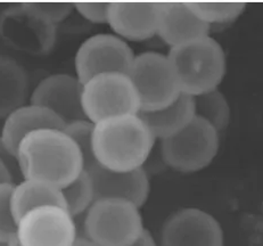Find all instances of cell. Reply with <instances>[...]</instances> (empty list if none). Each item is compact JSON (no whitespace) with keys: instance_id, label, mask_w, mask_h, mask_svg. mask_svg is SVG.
<instances>
[{"instance_id":"obj_1","label":"cell","mask_w":263,"mask_h":246,"mask_svg":"<svg viewBox=\"0 0 263 246\" xmlns=\"http://www.w3.org/2000/svg\"><path fill=\"white\" fill-rule=\"evenodd\" d=\"M17 158L24 179L66 187L85 170L80 148L64 130L40 129L21 141Z\"/></svg>"},{"instance_id":"obj_2","label":"cell","mask_w":263,"mask_h":246,"mask_svg":"<svg viewBox=\"0 0 263 246\" xmlns=\"http://www.w3.org/2000/svg\"><path fill=\"white\" fill-rule=\"evenodd\" d=\"M154 143V135L139 114L119 115L95 123L93 158L108 170L125 172L143 167Z\"/></svg>"},{"instance_id":"obj_3","label":"cell","mask_w":263,"mask_h":246,"mask_svg":"<svg viewBox=\"0 0 263 246\" xmlns=\"http://www.w3.org/2000/svg\"><path fill=\"white\" fill-rule=\"evenodd\" d=\"M167 57L181 92L193 97L218 89L226 74L224 51L210 36L173 47Z\"/></svg>"},{"instance_id":"obj_4","label":"cell","mask_w":263,"mask_h":246,"mask_svg":"<svg viewBox=\"0 0 263 246\" xmlns=\"http://www.w3.org/2000/svg\"><path fill=\"white\" fill-rule=\"evenodd\" d=\"M86 238L98 246H130L144 232L139 207L119 198H98L86 212Z\"/></svg>"},{"instance_id":"obj_5","label":"cell","mask_w":263,"mask_h":246,"mask_svg":"<svg viewBox=\"0 0 263 246\" xmlns=\"http://www.w3.org/2000/svg\"><path fill=\"white\" fill-rule=\"evenodd\" d=\"M219 150V133L202 118L195 117L180 133L162 140L161 153L171 169L192 174L212 163Z\"/></svg>"},{"instance_id":"obj_6","label":"cell","mask_w":263,"mask_h":246,"mask_svg":"<svg viewBox=\"0 0 263 246\" xmlns=\"http://www.w3.org/2000/svg\"><path fill=\"white\" fill-rule=\"evenodd\" d=\"M82 106L92 123L140 112L138 93L129 75L123 73H103L83 83Z\"/></svg>"},{"instance_id":"obj_7","label":"cell","mask_w":263,"mask_h":246,"mask_svg":"<svg viewBox=\"0 0 263 246\" xmlns=\"http://www.w3.org/2000/svg\"><path fill=\"white\" fill-rule=\"evenodd\" d=\"M128 75L138 93L140 111H159L181 93L169 57L163 54L146 51L136 56Z\"/></svg>"},{"instance_id":"obj_8","label":"cell","mask_w":263,"mask_h":246,"mask_svg":"<svg viewBox=\"0 0 263 246\" xmlns=\"http://www.w3.org/2000/svg\"><path fill=\"white\" fill-rule=\"evenodd\" d=\"M0 36L10 47L30 55H46L56 41V25L28 4L15 5L0 14Z\"/></svg>"},{"instance_id":"obj_9","label":"cell","mask_w":263,"mask_h":246,"mask_svg":"<svg viewBox=\"0 0 263 246\" xmlns=\"http://www.w3.org/2000/svg\"><path fill=\"white\" fill-rule=\"evenodd\" d=\"M135 57L130 46L120 36L110 33L95 34L83 41L77 51V78L83 85L103 73L129 74Z\"/></svg>"},{"instance_id":"obj_10","label":"cell","mask_w":263,"mask_h":246,"mask_svg":"<svg viewBox=\"0 0 263 246\" xmlns=\"http://www.w3.org/2000/svg\"><path fill=\"white\" fill-rule=\"evenodd\" d=\"M21 246H73L77 226L65 207L48 205L28 212L17 222Z\"/></svg>"},{"instance_id":"obj_11","label":"cell","mask_w":263,"mask_h":246,"mask_svg":"<svg viewBox=\"0 0 263 246\" xmlns=\"http://www.w3.org/2000/svg\"><path fill=\"white\" fill-rule=\"evenodd\" d=\"M161 243L162 246H223V232L210 213L187 207L166 219Z\"/></svg>"},{"instance_id":"obj_12","label":"cell","mask_w":263,"mask_h":246,"mask_svg":"<svg viewBox=\"0 0 263 246\" xmlns=\"http://www.w3.org/2000/svg\"><path fill=\"white\" fill-rule=\"evenodd\" d=\"M82 83L77 77L57 73L41 80L31 93V104L54 112L67 123L87 119L82 106Z\"/></svg>"},{"instance_id":"obj_13","label":"cell","mask_w":263,"mask_h":246,"mask_svg":"<svg viewBox=\"0 0 263 246\" xmlns=\"http://www.w3.org/2000/svg\"><path fill=\"white\" fill-rule=\"evenodd\" d=\"M91 178L95 201L98 198H119L143 206L149 195V179L143 167L118 172L99 165L97 162L85 169Z\"/></svg>"},{"instance_id":"obj_14","label":"cell","mask_w":263,"mask_h":246,"mask_svg":"<svg viewBox=\"0 0 263 246\" xmlns=\"http://www.w3.org/2000/svg\"><path fill=\"white\" fill-rule=\"evenodd\" d=\"M161 4L112 3L107 23L123 40L143 41L157 34Z\"/></svg>"},{"instance_id":"obj_15","label":"cell","mask_w":263,"mask_h":246,"mask_svg":"<svg viewBox=\"0 0 263 246\" xmlns=\"http://www.w3.org/2000/svg\"><path fill=\"white\" fill-rule=\"evenodd\" d=\"M210 24L198 18L188 4H161L157 35L171 48L209 36Z\"/></svg>"},{"instance_id":"obj_16","label":"cell","mask_w":263,"mask_h":246,"mask_svg":"<svg viewBox=\"0 0 263 246\" xmlns=\"http://www.w3.org/2000/svg\"><path fill=\"white\" fill-rule=\"evenodd\" d=\"M40 129L64 130L65 123L50 109L29 104L16 108L5 119L0 139L7 149L17 155L21 141Z\"/></svg>"},{"instance_id":"obj_17","label":"cell","mask_w":263,"mask_h":246,"mask_svg":"<svg viewBox=\"0 0 263 246\" xmlns=\"http://www.w3.org/2000/svg\"><path fill=\"white\" fill-rule=\"evenodd\" d=\"M138 114L154 137L164 140L180 133L195 119V98L181 92L169 106L159 111H140Z\"/></svg>"},{"instance_id":"obj_18","label":"cell","mask_w":263,"mask_h":246,"mask_svg":"<svg viewBox=\"0 0 263 246\" xmlns=\"http://www.w3.org/2000/svg\"><path fill=\"white\" fill-rule=\"evenodd\" d=\"M29 78L23 66L12 57L0 55V119L25 105Z\"/></svg>"},{"instance_id":"obj_19","label":"cell","mask_w":263,"mask_h":246,"mask_svg":"<svg viewBox=\"0 0 263 246\" xmlns=\"http://www.w3.org/2000/svg\"><path fill=\"white\" fill-rule=\"evenodd\" d=\"M48 205L65 207L64 197L60 188L34 179H23L14 185L12 210L17 222L28 212Z\"/></svg>"},{"instance_id":"obj_20","label":"cell","mask_w":263,"mask_h":246,"mask_svg":"<svg viewBox=\"0 0 263 246\" xmlns=\"http://www.w3.org/2000/svg\"><path fill=\"white\" fill-rule=\"evenodd\" d=\"M195 98L196 117L209 122L218 133L223 131L230 121V106L227 98L218 89Z\"/></svg>"},{"instance_id":"obj_21","label":"cell","mask_w":263,"mask_h":246,"mask_svg":"<svg viewBox=\"0 0 263 246\" xmlns=\"http://www.w3.org/2000/svg\"><path fill=\"white\" fill-rule=\"evenodd\" d=\"M65 209L73 218L88 211L95 202V191L91 178L86 170L70 185L62 188Z\"/></svg>"},{"instance_id":"obj_22","label":"cell","mask_w":263,"mask_h":246,"mask_svg":"<svg viewBox=\"0 0 263 246\" xmlns=\"http://www.w3.org/2000/svg\"><path fill=\"white\" fill-rule=\"evenodd\" d=\"M188 6L198 18L208 24L230 22L245 9V4L236 3H191Z\"/></svg>"},{"instance_id":"obj_23","label":"cell","mask_w":263,"mask_h":246,"mask_svg":"<svg viewBox=\"0 0 263 246\" xmlns=\"http://www.w3.org/2000/svg\"><path fill=\"white\" fill-rule=\"evenodd\" d=\"M95 123L89 121L88 119L78 120V121L67 123L64 131L70 136L73 141L80 148L83 161H85V169L91 164L96 163V160L92 154V134Z\"/></svg>"},{"instance_id":"obj_24","label":"cell","mask_w":263,"mask_h":246,"mask_svg":"<svg viewBox=\"0 0 263 246\" xmlns=\"http://www.w3.org/2000/svg\"><path fill=\"white\" fill-rule=\"evenodd\" d=\"M15 184H0V244H7L16 236L17 221L12 210Z\"/></svg>"},{"instance_id":"obj_25","label":"cell","mask_w":263,"mask_h":246,"mask_svg":"<svg viewBox=\"0 0 263 246\" xmlns=\"http://www.w3.org/2000/svg\"><path fill=\"white\" fill-rule=\"evenodd\" d=\"M35 13L48 20L49 22L57 23L64 21L68 15L71 14L72 9L74 8L72 4H54V3H38V4H28Z\"/></svg>"},{"instance_id":"obj_26","label":"cell","mask_w":263,"mask_h":246,"mask_svg":"<svg viewBox=\"0 0 263 246\" xmlns=\"http://www.w3.org/2000/svg\"><path fill=\"white\" fill-rule=\"evenodd\" d=\"M107 3H79L74 5V8L81 16L95 24L107 23L108 17Z\"/></svg>"},{"instance_id":"obj_27","label":"cell","mask_w":263,"mask_h":246,"mask_svg":"<svg viewBox=\"0 0 263 246\" xmlns=\"http://www.w3.org/2000/svg\"><path fill=\"white\" fill-rule=\"evenodd\" d=\"M0 162L8 170L10 176H12L14 184H17V182L24 179L17 155L7 149L6 146L3 144L2 139H0Z\"/></svg>"},{"instance_id":"obj_28","label":"cell","mask_w":263,"mask_h":246,"mask_svg":"<svg viewBox=\"0 0 263 246\" xmlns=\"http://www.w3.org/2000/svg\"><path fill=\"white\" fill-rule=\"evenodd\" d=\"M130 246H156L155 240L148 230H144L140 236L137 238Z\"/></svg>"},{"instance_id":"obj_29","label":"cell","mask_w":263,"mask_h":246,"mask_svg":"<svg viewBox=\"0 0 263 246\" xmlns=\"http://www.w3.org/2000/svg\"><path fill=\"white\" fill-rule=\"evenodd\" d=\"M0 184H14L12 176L2 162H0Z\"/></svg>"},{"instance_id":"obj_30","label":"cell","mask_w":263,"mask_h":246,"mask_svg":"<svg viewBox=\"0 0 263 246\" xmlns=\"http://www.w3.org/2000/svg\"><path fill=\"white\" fill-rule=\"evenodd\" d=\"M73 246H98V245L92 243L91 240L87 239L86 237H79L76 240V243H74V245H73Z\"/></svg>"},{"instance_id":"obj_31","label":"cell","mask_w":263,"mask_h":246,"mask_svg":"<svg viewBox=\"0 0 263 246\" xmlns=\"http://www.w3.org/2000/svg\"><path fill=\"white\" fill-rule=\"evenodd\" d=\"M6 246H21V245L18 243V240L16 239V237H14L9 240V242L6 244Z\"/></svg>"},{"instance_id":"obj_32","label":"cell","mask_w":263,"mask_h":246,"mask_svg":"<svg viewBox=\"0 0 263 246\" xmlns=\"http://www.w3.org/2000/svg\"><path fill=\"white\" fill-rule=\"evenodd\" d=\"M2 246H6V244H3V245H2Z\"/></svg>"},{"instance_id":"obj_33","label":"cell","mask_w":263,"mask_h":246,"mask_svg":"<svg viewBox=\"0 0 263 246\" xmlns=\"http://www.w3.org/2000/svg\"><path fill=\"white\" fill-rule=\"evenodd\" d=\"M2 245H3V244H0V246H2Z\"/></svg>"}]
</instances>
